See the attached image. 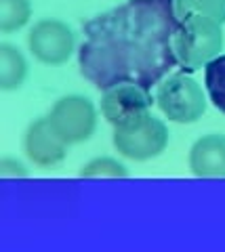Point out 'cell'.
Segmentation results:
<instances>
[{
  "instance_id": "obj_1",
  "label": "cell",
  "mask_w": 225,
  "mask_h": 252,
  "mask_svg": "<svg viewBox=\"0 0 225 252\" xmlns=\"http://www.w3.org/2000/svg\"><path fill=\"white\" fill-rule=\"evenodd\" d=\"M175 0H129L82 26L80 74L99 91L137 84L150 91L177 63Z\"/></svg>"
},
{
  "instance_id": "obj_15",
  "label": "cell",
  "mask_w": 225,
  "mask_h": 252,
  "mask_svg": "<svg viewBox=\"0 0 225 252\" xmlns=\"http://www.w3.org/2000/svg\"><path fill=\"white\" fill-rule=\"evenodd\" d=\"M0 175L2 177H26L28 170L23 168V164L17 162V160H11V158H2V162H0Z\"/></svg>"
},
{
  "instance_id": "obj_12",
  "label": "cell",
  "mask_w": 225,
  "mask_h": 252,
  "mask_svg": "<svg viewBox=\"0 0 225 252\" xmlns=\"http://www.w3.org/2000/svg\"><path fill=\"white\" fill-rule=\"evenodd\" d=\"M32 15L30 0H0V32L11 34V32L23 28Z\"/></svg>"
},
{
  "instance_id": "obj_2",
  "label": "cell",
  "mask_w": 225,
  "mask_h": 252,
  "mask_svg": "<svg viewBox=\"0 0 225 252\" xmlns=\"http://www.w3.org/2000/svg\"><path fill=\"white\" fill-rule=\"evenodd\" d=\"M223 23L200 13L177 17L175 30V55L183 72H196L208 61L219 57L223 49Z\"/></svg>"
},
{
  "instance_id": "obj_11",
  "label": "cell",
  "mask_w": 225,
  "mask_h": 252,
  "mask_svg": "<svg viewBox=\"0 0 225 252\" xmlns=\"http://www.w3.org/2000/svg\"><path fill=\"white\" fill-rule=\"evenodd\" d=\"M204 84L213 105L225 114V55H219L204 67Z\"/></svg>"
},
{
  "instance_id": "obj_4",
  "label": "cell",
  "mask_w": 225,
  "mask_h": 252,
  "mask_svg": "<svg viewBox=\"0 0 225 252\" xmlns=\"http://www.w3.org/2000/svg\"><path fill=\"white\" fill-rule=\"evenodd\" d=\"M168 145V128L156 116H145L130 128H114V147L130 160L143 162L156 158Z\"/></svg>"
},
{
  "instance_id": "obj_7",
  "label": "cell",
  "mask_w": 225,
  "mask_h": 252,
  "mask_svg": "<svg viewBox=\"0 0 225 252\" xmlns=\"http://www.w3.org/2000/svg\"><path fill=\"white\" fill-rule=\"evenodd\" d=\"M30 51L46 65L65 63L76 49V36L67 23L59 19H42L30 30Z\"/></svg>"
},
{
  "instance_id": "obj_10",
  "label": "cell",
  "mask_w": 225,
  "mask_h": 252,
  "mask_svg": "<svg viewBox=\"0 0 225 252\" xmlns=\"http://www.w3.org/2000/svg\"><path fill=\"white\" fill-rule=\"evenodd\" d=\"M28 63L26 57L15 49L13 44H0V89L2 91H17L26 82Z\"/></svg>"
},
{
  "instance_id": "obj_6",
  "label": "cell",
  "mask_w": 225,
  "mask_h": 252,
  "mask_svg": "<svg viewBox=\"0 0 225 252\" xmlns=\"http://www.w3.org/2000/svg\"><path fill=\"white\" fill-rule=\"evenodd\" d=\"M152 94L137 84H116L101 97V114L114 128H130L150 116Z\"/></svg>"
},
{
  "instance_id": "obj_9",
  "label": "cell",
  "mask_w": 225,
  "mask_h": 252,
  "mask_svg": "<svg viewBox=\"0 0 225 252\" xmlns=\"http://www.w3.org/2000/svg\"><path fill=\"white\" fill-rule=\"evenodd\" d=\"M190 168L196 177H225V135L200 137L190 149Z\"/></svg>"
},
{
  "instance_id": "obj_13",
  "label": "cell",
  "mask_w": 225,
  "mask_h": 252,
  "mask_svg": "<svg viewBox=\"0 0 225 252\" xmlns=\"http://www.w3.org/2000/svg\"><path fill=\"white\" fill-rule=\"evenodd\" d=\"M175 13L177 17L200 13L219 23H225V0H175Z\"/></svg>"
},
{
  "instance_id": "obj_8",
  "label": "cell",
  "mask_w": 225,
  "mask_h": 252,
  "mask_svg": "<svg viewBox=\"0 0 225 252\" xmlns=\"http://www.w3.org/2000/svg\"><path fill=\"white\" fill-rule=\"evenodd\" d=\"M23 149L38 166H55L67 154V143L61 139L49 122V118H38L28 126L23 137Z\"/></svg>"
},
{
  "instance_id": "obj_14",
  "label": "cell",
  "mask_w": 225,
  "mask_h": 252,
  "mask_svg": "<svg viewBox=\"0 0 225 252\" xmlns=\"http://www.w3.org/2000/svg\"><path fill=\"white\" fill-rule=\"evenodd\" d=\"M80 177H129V170L114 158H95L82 166Z\"/></svg>"
},
{
  "instance_id": "obj_5",
  "label": "cell",
  "mask_w": 225,
  "mask_h": 252,
  "mask_svg": "<svg viewBox=\"0 0 225 252\" xmlns=\"http://www.w3.org/2000/svg\"><path fill=\"white\" fill-rule=\"evenodd\" d=\"M49 122L53 130L65 141L67 145L82 143L91 139L97 126V114L95 105L87 97L80 94H69V97L59 99L53 105L49 114Z\"/></svg>"
},
{
  "instance_id": "obj_3",
  "label": "cell",
  "mask_w": 225,
  "mask_h": 252,
  "mask_svg": "<svg viewBox=\"0 0 225 252\" xmlns=\"http://www.w3.org/2000/svg\"><path fill=\"white\" fill-rule=\"evenodd\" d=\"M156 103L168 120L179 124L198 122L206 112V99L200 86L192 76L175 74L158 84Z\"/></svg>"
}]
</instances>
